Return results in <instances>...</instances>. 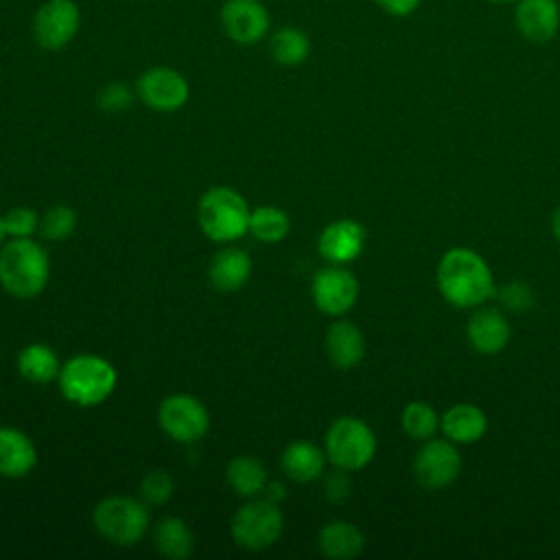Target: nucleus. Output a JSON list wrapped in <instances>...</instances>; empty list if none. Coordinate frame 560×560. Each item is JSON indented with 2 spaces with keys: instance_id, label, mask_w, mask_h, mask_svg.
Returning a JSON list of instances; mask_svg holds the SVG:
<instances>
[{
  "instance_id": "20e7f679",
  "label": "nucleus",
  "mask_w": 560,
  "mask_h": 560,
  "mask_svg": "<svg viewBox=\"0 0 560 560\" xmlns=\"http://www.w3.org/2000/svg\"><path fill=\"white\" fill-rule=\"evenodd\" d=\"M249 206L230 186H212L203 192L197 208L201 232L217 243H232L249 232Z\"/></svg>"
},
{
  "instance_id": "5701e85b",
  "label": "nucleus",
  "mask_w": 560,
  "mask_h": 560,
  "mask_svg": "<svg viewBox=\"0 0 560 560\" xmlns=\"http://www.w3.org/2000/svg\"><path fill=\"white\" fill-rule=\"evenodd\" d=\"M18 372L31 383H50L59 378L61 363L57 352L46 343H28L18 354Z\"/></svg>"
},
{
  "instance_id": "c9c22d12",
  "label": "nucleus",
  "mask_w": 560,
  "mask_h": 560,
  "mask_svg": "<svg viewBox=\"0 0 560 560\" xmlns=\"http://www.w3.org/2000/svg\"><path fill=\"white\" fill-rule=\"evenodd\" d=\"M265 499H269V501H273V503H280L284 497H287V488H284V483L282 481H267V486H265Z\"/></svg>"
},
{
  "instance_id": "393cba45",
  "label": "nucleus",
  "mask_w": 560,
  "mask_h": 560,
  "mask_svg": "<svg viewBox=\"0 0 560 560\" xmlns=\"http://www.w3.org/2000/svg\"><path fill=\"white\" fill-rule=\"evenodd\" d=\"M269 50L280 66H300L311 55V39L298 26H280L271 33Z\"/></svg>"
},
{
  "instance_id": "4be33fe9",
  "label": "nucleus",
  "mask_w": 560,
  "mask_h": 560,
  "mask_svg": "<svg viewBox=\"0 0 560 560\" xmlns=\"http://www.w3.org/2000/svg\"><path fill=\"white\" fill-rule=\"evenodd\" d=\"M317 545L324 556L335 560H350L363 551L365 538L361 529L348 521H332L322 527Z\"/></svg>"
},
{
  "instance_id": "f3484780",
  "label": "nucleus",
  "mask_w": 560,
  "mask_h": 560,
  "mask_svg": "<svg viewBox=\"0 0 560 560\" xmlns=\"http://www.w3.org/2000/svg\"><path fill=\"white\" fill-rule=\"evenodd\" d=\"M37 464L33 440L13 427H0V477H26Z\"/></svg>"
},
{
  "instance_id": "f8f14e48",
  "label": "nucleus",
  "mask_w": 560,
  "mask_h": 560,
  "mask_svg": "<svg viewBox=\"0 0 560 560\" xmlns=\"http://www.w3.org/2000/svg\"><path fill=\"white\" fill-rule=\"evenodd\" d=\"M311 295L315 306L332 317L348 313L359 298L357 276L343 265H328L319 269L311 284Z\"/></svg>"
},
{
  "instance_id": "7ed1b4c3",
  "label": "nucleus",
  "mask_w": 560,
  "mask_h": 560,
  "mask_svg": "<svg viewBox=\"0 0 560 560\" xmlns=\"http://www.w3.org/2000/svg\"><path fill=\"white\" fill-rule=\"evenodd\" d=\"M57 381L61 394L70 402L79 407H94L112 396L118 374L103 357L77 354L61 365Z\"/></svg>"
},
{
  "instance_id": "2f4dec72",
  "label": "nucleus",
  "mask_w": 560,
  "mask_h": 560,
  "mask_svg": "<svg viewBox=\"0 0 560 560\" xmlns=\"http://www.w3.org/2000/svg\"><path fill=\"white\" fill-rule=\"evenodd\" d=\"M133 101V92L127 83L122 81H112L98 92V107L107 114H118L125 112Z\"/></svg>"
},
{
  "instance_id": "9b49d317",
  "label": "nucleus",
  "mask_w": 560,
  "mask_h": 560,
  "mask_svg": "<svg viewBox=\"0 0 560 560\" xmlns=\"http://www.w3.org/2000/svg\"><path fill=\"white\" fill-rule=\"evenodd\" d=\"M136 96L155 112H177L190 96L188 81L182 72L168 66H153L136 81Z\"/></svg>"
},
{
  "instance_id": "a211bd4d",
  "label": "nucleus",
  "mask_w": 560,
  "mask_h": 560,
  "mask_svg": "<svg viewBox=\"0 0 560 560\" xmlns=\"http://www.w3.org/2000/svg\"><path fill=\"white\" fill-rule=\"evenodd\" d=\"M440 429L455 444H472L488 431V418L477 405L457 402L440 416Z\"/></svg>"
},
{
  "instance_id": "dca6fc26",
  "label": "nucleus",
  "mask_w": 560,
  "mask_h": 560,
  "mask_svg": "<svg viewBox=\"0 0 560 560\" xmlns=\"http://www.w3.org/2000/svg\"><path fill=\"white\" fill-rule=\"evenodd\" d=\"M466 337L475 352L499 354L510 341V324L499 308H481L466 324Z\"/></svg>"
},
{
  "instance_id": "c85d7f7f",
  "label": "nucleus",
  "mask_w": 560,
  "mask_h": 560,
  "mask_svg": "<svg viewBox=\"0 0 560 560\" xmlns=\"http://www.w3.org/2000/svg\"><path fill=\"white\" fill-rule=\"evenodd\" d=\"M74 228H77V212L66 203H57L48 208L39 219V232L48 241H63L74 232Z\"/></svg>"
},
{
  "instance_id": "a878e982",
  "label": "nucleus",
  "mask_w": 560,
  "mask_h": 560,
  "mask_svg": "<svg viewBox=\"0 0 560 560\" xmlns=\"http://www.w3.org/2000/svg\"><path fill=\"white\" fill-rule=\"evenodd\" d=\"M228 483L241 497H256L267 486V470L265 466L249 455H238L228 464Z\"/></svg>"
},
{
  "instance_id": "39448f33",
  "label": "nucleus",
  "mask_w": 560,
  "mask_h": 560,
  "mask_svg": "<svg viewBox=\"0 0 560 560\" xmlns=\"http://www.w3.org/2000/svg\"><path fill=\"white\" fill-rule=\"evenodd\" d=\"M92 523L105 540L118 547H131L140 542L149 529V510L144 501L116 494L94 508Z\"/></svg>"
},
{
  "instance_id": "c756f323",
  "label": "nucleus",
  "mask_w": 560,
  "mask_h": 560,
  "mask_svg": "<svg viewBox=\"0 0 560 560\" xmlns=\"http://www.w3.org/2000/svg\"><path fill=\"white\" fill-rule=\"evenodd\" d=\"M173 477L166 470H151L140 481V499L147 505H162L173 497Z\"/></svg>"
},
{
  "instance_id": "72a5a7b5",
  "label": "nucleus",
  "mask_w": 560,
  "mask_h": 560,
  "mask_svg": "<svg viewBox=\"0 0 560 560\" xmlns=\"http://www.w3.org/2000/svg\"><path fill=\"white\" fill-rule=\"evenodd\" d=\"M346 472H348V470L337 468L335 472H330V475L326 477V481H324V494H326L328 501L339 503V501H343V499L350 494V479H348Z\"/></svg>"
},
{
  "instance_id": "58836bf2",
  "label": "nucleus",
  "mask_w": 560,
  "mask_h": 560,
  "mask_svg": "<svg viewBox=\"0 0 560 560\" xmlns=\"http://www.w3.org/2000/svg\"><path fill=\"white\" fill-rule=\"evenodd\" d=\"M488 2H494V4H508V2H514V0H488Z\"/></svg>"
},
{
  "instance_id": "473e14b6",
  "label": "nucleus",
  "mask_w": 560,
  "mask_h": 560,
  "mask_svg": "<svg viewBox=\"0 0 560 560\" xmlns=\"http://www.w3.org/2000/svg\"><path fill=\"white\" fill-rule=\"evenodd\" d=\"M499 302H501L508 311L521 313V311H527V308L534 304V293H532L529 287L523 284V282H510L508 287H503V289L499 291Z\"/></svg>"
},
{
  "instance_id": "aec40b11",
  "label": "nucleus",
  "mask_w": 560,
  "mask_h": 560,
  "mask_svg": "<svg viewBox=\"0 0 560 560\" xmlns=\"http://www.w3.org/2000/svg\"><path fill=\"white\" fill-rule=\"evenodd\" d=\"M208 276H210V282L214 289L236 291L252 276V258L245 249L223 247L212 256Z\"/></svg>"
},
{
  "instance_id": "2eb2a0df",
  "label": "nucleus",
  "mask_w": 560,
  "mask_h": 560,
  "mask_svg": "<svg viewBox=\"0 0 560 560\" xmlns=\"http://www.w3.org/2000/svg\"><path fill=\"white\" fill-rule=\"evenodd\" d=\"M365 245V228L354 219H337L328 223L319 238L317 249L324 260L332 265H346L354 260Z\"/></svg>"
},
{
  "instance_id": "412c9836",
  "label": "nucleus",
  "mask_w": 560,
  "mask_h": 560,
  "mask_svg": "<svg viewBox=\"0 0 560 560\" xmlns=\"http://www.w3.org/2000/svg\"><path fill=\"white\" fill-rule=\"evenodd\" d=\"M324 464H326V453L317 444L306 440L291 442L280 457V466L284 475L300 483L319 479L324 472Z\"/></svg>"
},
{
  "instance_id": "4c0bfd02",
  "label": "nucleus",
  "mask_w": 560,
  "mask_h": 560,
  "mask_svg": "<svg viewBox=\"0 0 560 560\" xmlns=\"http://www.w3.org/2000/svg\"><path fill=\"white\" fill-rule=\"evenodd\" d=\"M7 236H9V234H7V228H4V219H2V214H0V245L4 243Z\"/></svg>"
},
{
  "instance_id": "cd10ccee",
  "label": "nucleus",
  "mask_w": 560,
  "mask_h": 560,
  "mask_svg": "<svg viewBox=\"0 0 560 560\" xmlns=\"http://www.w3.org/2000/svg\"><path fill=\"white\" fill-rule=\"evenodd\" d=\"M400 427L402 431L418 442H424L429 438L435 435V431L440 429V416L438 411L422 400H413L409 402L402 413H400Z\"/></svg>"
},
{
  "instance_id": "6e6552de",
  "label": "nucleus",
  "mask_w": 560,
  "mask_h": 560,
  "mask_svg": "<svg viewBox=\"0 0 560 560\" xmlns=\"http://www.w3.org/2000/svg\"><path fill=\"white\" fill-rule=\"evenodd\" d=\"M81 11L74 0H46L33 15V39L44 50L66 48L79 33Z\"/></svg>"
},
{
  "instance_id": "9d476101",
  "label": "nucleus",
  "mask_w": 560,
  "mask_h": 560,
  "mask_svg": "<svg viewBox=\"0 0 560 560\" xmlns=\"http://www.w3.org/2000/svg\"><path fill=\"white\" fill-rule=\"evenodd\" d=\"M462 468L457 444L446 440H424L413 457V477L427 490H442L451 486Z\"/></svg>"
},
{
  "instance_id": "f03ea898",
  "label": "nucleus",
  "mask_w": 560,
  "mask_h": 560,
  "mask_svg": "<svg viewBox=\"0 0 560 560\" xmlns=\"http://www.w3.org/2000/svg\"><path fill=\"white\" fill-rule=\"evenodd\" d=\"M48 254L31 236L13 238L0 247V284L13 298L28 300L39 295L48 284Z\"/></svg>"
},
{
  "instance_id": "7c9ffc66",
  "label": "nucleus",
  "mask_w": 560,
  "mask_h": 560,
  "mask_svg": "<svg viewBox=\"0 0 560 560\" xmlns=\"http://www.w3.org/2000/svg\"><path fill=\"white\" fill-rule=\"evenodd\" d=\"M7 234L13 238H28L35 230H39V217L33 208L18 206L11 208L7 214H2Z\"/></svg>"
},
{
  "instance_id": "f704fd0d",
  "label": "nucleus",
  "mask_w": 560,
  "mask_h": 560,
  "mask_svg": "<svg viewBox=\"0 0 560 560\" xmlns=\"http://www.w3.org/2000/svg\"><path fill=\"white\" fill-rule=\"evenodd\" d=\"M385 13L394 15V18H407L411 15L422 0H374Z\"/></svg>"
},
{
  "instance_id": "4468645a",
  "label": "nucleus",
  "mask_w": 560,
  "mask_h": 560,
  "mask_svg": "<svg viewBox=\"0 0 560 560\" xmlns=\"http://www.w3.org/2000/svg\"><path fill=\"white\" fill-rule=\"evenodd\" d=\"M514 24L523 39L532 44H547L558 35L560 7L556 0H518L514 9Z\"/></svg>"
},
{
  "instance_id": "f257e3e1",
  "label": "nucleus",
  "mask_w": 560,
  "mask_h": 560,
  "mask_svg": "<svg viewBox=\"0 0 560 560\" xmlns=\"http://www.w3.org/2000/svg\"><path fill=\"white\" fill-rule=\"evenodd\" d=\"M438 289L457 308L483 304L494 293V278L488 262L468 247L448 249L438 262Z\"/></svg>"
},
{
  "instance_id": "b1692460",
  "label": "nucleus",
  "mask_w": 560,
  "mask_h": 560,
  "mask_svg": "<svg viewBox=\"0 0 560 560\" xmlns=\"http://www.w3.org/2000/svg\"><path fill=\"white\" fill-rule=\"evenodd\" d=\"M153 545L160 556L168 560H184L192 553L195 538L190 527L182 518L166 516L153 529Z\"/></svg>"
},
{
  "instance_id": "6ab92c4d",
  "label": "nucleus",
  "mask_w": 560,
  "mask_h": 560,
  "mask_svg": "<svg viewBox=\"0 0 560 560\" xmlns=\"http://www.w3.org/2000/svg\"><path fill=\"white\" fill-rule=\"evenodd\" d=\"M324 346L330 363L339 370L354 368L365 354L363 332L352 322L346 319H337L335 324H330Z\"/></svg>"
},
{
  "instance_id": "423d86ee",
  "label": "nucleus",
  "mask_w": 560,
  "mask_h": 560,
  "mask_svg": "<svg viewBox=\"0 0 560 560\" xmlns=\"http://www.w3.org/2000/svg\"><path fill=\"white\" fill-rule=\"evenodd\" d=\"M324 453L337 468L361 470L376 453V435L361 418L341 416L326 431Z\"/></svg>"
},
{
  "instance_id": "e433bc0d",
  "label": "nucleus",
  "mask_w": 560,
  "mask_h": 560,
  "mask_svg": "<svg viewBox=\"0 0 560 560\" xmlns=\"http://www.w3.org/2000/svg\"><path fill=\"white\" fill-rule=\"evenodd\" d=\"M551 230H553V236H556V241H560V206L556 208V212H553V219H551Z\"/></svg>"
},
{
  "instance_id": "ddd939ff",
  "label": "nucleus",
  "mask_w": 560,
  "mask_h": 560,
  "mask_svg": "<svg viewBox=\"0 0 560 560\" xmlns=\"http://www.w3.org/2000/svg\"><path fill=\"white\" fill-rule=\"evenodd\" d=\"M221 26L238 46H252L269 33V11L260 0H228L221 7Z\"/></svg>"
},
{
  "instance_id": "0eeeda50",
  "label": "nucleus",
  "mask_w": 560,
  "mask_h": 560,
  "mask_svg": "<svg viewBox=\"0 0 560 560\" xmlns=\"http://www.w3.org/2000/svg\"><path fill=\"white\" fill-rule=\"evenodd\" d=\"M284 527L282 512L278 503L269 499H256L245 503L230 523V534L234 542L249 551H260L271 547Z\"/></svg>"
},
{
  "instance_id": "bb28decb",
  "label": "nucleus",
  "mask_w": 560,
  "mask_h": 560,
  "mask_svg": "<svg viewBox=\"0 0 560 560\" xmlns=\"http://www.w3.org/2000/svg\"><path fill=\"white\" fill-rule=\"evenodd\" d=\"M291 230L289 214L276 206H258L249 214V234L262 243H278Z\"/></svg>"
},
{
  "instance_id": "1a4fd4ad",
  "label": "nucleus",
  "mask_w": 560,
  "mask_h": 560,
  "mask_svg": "<svg viewBox=\"0 0 560 560\" xmlns=\"http://www.w3.org/2000/svg\"><path fill=\"white\" fill-rule=\"evenodd\" d=\"M158 422L168 438L182 444L201 440L210 427L203 402L190 394L166 396L158 409Z\"/></svg>"
}]
</instances>
